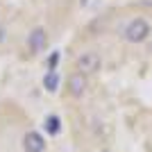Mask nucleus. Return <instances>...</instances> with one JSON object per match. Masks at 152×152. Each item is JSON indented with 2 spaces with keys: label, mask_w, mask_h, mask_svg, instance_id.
I'll list each match as a JSON object with an SVG mask.
<instances>
[{
  "label": "nucleus",
  "mask_w": 152,
  "mask_h": 152,
  "mask_svg": "<svg viewBox=\"0 0 152 152\" xmlns=\"http://www.w3.org/2000/svg\"><path fill=\"white\" fill-rule=\"evenodd\" d=\"M150 34H152V25L145 18H141V16L132 18L123 27V39H125L127 43H143Z\"/></svg>",
  "instance_id": "f257e3e1"
},
{
  "label": "nucleus",
  "mask_w": 152,
  "mask_h": 152,
  "mask_svg": "<svg viewBox=\"0 0 152 152\" xmlns=\"http://www.w3.org/2000/svg\"><path fill=\"white\" fill-rule=\"evenodd\" d=\"M102 66V59L98 52L89 50V52H82L80 57L75 59V68L80 70V73H84V75H89V73H98Z\"/></svg>",
  "instance_id": "f03ea898"
},
{
  "label": "nucleus",
  "mask_w": 152,
  "mask_h": 152,
  "mask_svg": "<svg viewBox=\"0 0 152 152\" xmlns=\"http://www.w3.org/2000/svg\"><path fill=\"white\" fill-rule=\"evenodd\" d=\"M86 75L84 73H73V75L68 77V93L73 95V98H82L84 93H86Z\"/></svg>",
  "instance_id": "7ed1b4c3"
},
{
  "label": "nucleus",
  "mask_w": 152,
  "mask_h": 152,
  "mask_svg": "<svg viewBox=\"0 0 152 152\" xmlns=\"http://www.w3.org/2000/svg\"><path fill=\"white\" fill-rule=\"evenodd\" d=\"M45 43H48L45 30L43 27H34V30L30 32V37H27V48H30V52H41L45 48Z\"/></svg>",
  "instance_id": "20e7f679"
},
{
  "label": "nucleus",
  "mask_w": 152,
  "mask_h": 152,
  "mask_svg": "<svg viewBox=\"0 0 152 152\" xmlns=\"http://www.w3.org/2000/svg\"><path fill=\"white\" fill-rule=\"evenodd\" d=\"M23 150L25 152H43L45 150V139L39 132H27L23 136Z\"/></svg>",
  "instance_id": "39448f33"
},
{
  "label": "nucleus",
  "mask_w": 152,
  "mask_h": 152,
  "mask_svg": "<svg viewBox=\"0 0 152 152\" xmlns=\"http://www.w3.org/2000/svg\"><path fill=\"white\" fill-rule=\"evenodd\" d=\"M43 86H45V91H50V93H55V91L59 89V75H57V70H48L45 73V77H43Z\"/></svg>",
  "instance_id": "423d86ee"
},
{
  "label": "nucleus",
  "mask_w": 152,
  "mask_h": 152,
  "mask_svg": "<svg viewBox=\"0 0 152 152\" xmlns=\"http://www.w3.org/2000/svg\"><path fill=\"white\" fill-rule=\"evenodd\" d=\"M59 125H61L59 116H48L43 127H45V132H48V134H57V132H59Z\"/></svg>",
  "instance_id": "0eeeda50"
},
{
  "label": "nucleus",
  "mask_w": 152,
  "mask_h": 152,
  "mask_svg": "<svg viewBox=\"0 0 152 152\" xmlns=\"http://www.w3.org/2000/svg\"><path fill=\"white\" fill-rule=\"evenodd\" d=\"M5 37H7V32H5V27H0V43L5 41Z\"/></svg>",
  "instance_id": "6e6552de"
}]
</instances>
